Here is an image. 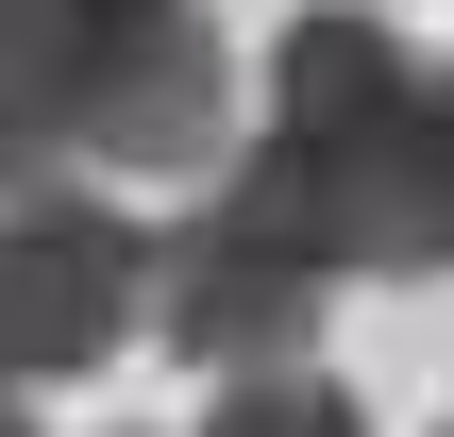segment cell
I'll list each match as a JSON object with an SVG mask.
<instances>
[{
	"label": "cell",
	"instance_id": "cell-2",
	"mask_svg": "<svg viewBox=\"0 0 454 437\" xmlns=\"http://www.w3.org/2000/svg\"><path fill=\"white\" fill-rule=\"evenodd\" d=\"M67 135L84 168H219L236 152V51L202 0H67Z\"/></svg>",
	"mask_w": 454,
	"mask_h": 437
},
{
	"label": "cell",
	"instance_id": "cell-3",
	"mask_svg": "<svg viewBox=\"0 0 454 437\" xmlns=\"http://www.w3.org/2000/svg\"><path fill=\"white\" fill-rule=\"evenodd\" d=\"M152 320V236H135V202H101V185H17L0 202V371L17 387H67V371H101L118 337Z\"/></svg>",
	"mask_w": 454,
	"mask_h": 437
},
{
	"label": "cell",
	"instance_id": "cell-6",
	"mask_svg": "<svg viewBox=\"0 0 454 437\" xmlns=\"http://www.w3.org/2000/svg\"><path fill=\"white\" fill-rule=\"evenodd\" d=\"M202 437H371V404H354L320 354H253V371H219Z\"/></svg>",
	"mask_w": 454,
	"mask_h": 437
},
{
	"label": "cell",
	"instance_id": "cell-7",
	"mask_svg": "<svg viewBox=\"0 0 454 437\" xmlns=\"http://www.w3.org/2000/svg\"><path fill=\"white\" fill-rule=\"evenodd\" d=\"M0 437H34V404H17V371H0Z\"/></svg>",
	"mask_w": 454,
	"mask_h": 437
},
{
	"label": "cell",
	"instance_id": "cell-5",
	"mask_svg": "<svg viewBox=\"0 0 454 437\" xmlns=\"http://www.w3.org/2000/svg\"><path fill=\"white\" fill-rule=\"evenodd\" d=\"M84 135H67V0H0V202L51 185Z\"/></svg>",
	"mask_w": 454,
	"mask_h": 437
},
{
	"label": "cell",
	"instance_id": "cell-4",
	"mask_svg": "<svg viewBox=\"0 0 454 437\" xmlns=\"http://www.w3.org/2000/svg\"><path fill=\"white\" fill-rule=\"evenodd\" d=\"M320 303H337V269H320L303 236H270L253 202H202V219L152 253V337H168L185 371H253V354H303V337H320Z\"/></svg>",
	"mask_w": 454,
	"mask_h": 437
},
{
	"label": "cell",
	"instance_id": "cell-1",
	"mask_svg": "<svg viewBox=\"0 0 454 437\" xmlns=\"http://www.w3.org/2000/svg\"><path fill=\"white\" fill-rule=\"evenodd\" d=\"M270 236H303L337 286H438L454 269V51L320 0L270 51V135L219 168Z\"/></svg>",
	"mask_w": 454,
	"mask_h": 437
}]
</instances>
